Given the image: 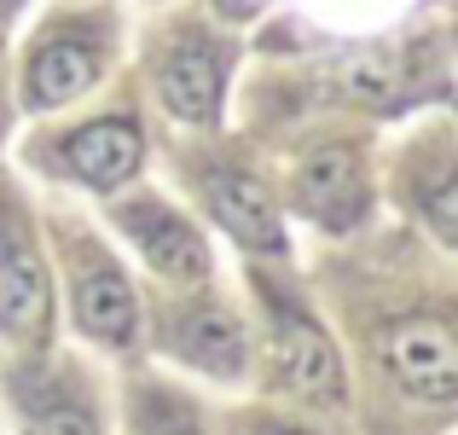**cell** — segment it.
Instances as JSON below:
<instances>
[{
	"mask_svg": "<svg viewBox=\"0 0 458 435\" xmlns=\"http://www.w3.org/2000/svg\"><path fill=\"white\" fill-rule=\"evenodd\" d=\"M383 360H389V371L401 378V389L418 395V401L447 406L458 395V354H453L447 320H401V325H389Z\"/></svg>",
	"mask_w": 458,
	"mask_h": 435,
	"instance_id": "obj_1",
	"label": "cell"
},
{
	"mask_svg": "<svg viewBox=\"0 0 458 435\" xmlns=\"http://www.w3.org/2000/svg\"><path fill=\"white\" fill-rule=\"evenodd\" d=\"M0 331L23 343L47 331V268L18 215H0Z\"/></svg>",
	"mask_w": 458,
	"mask_h": 435,
	"instance_id": "obj_2",
	"label": "cell"
},
{
	"mask_svg": "<svg viewBox=\"0 0 458 435\" xmlns=\"http://www.w3.org/2000/svg\"><path fill=\"white\" fill-rule=\"evenodd\" d=\"M296 192H302V209L313 221H325L331 233H343V226H354L366 215V175H360V157L348 145H331V151L308 157Z\"/></svg>",
	"mask_w": 458,
	"mask_h": 435,
	"instance_id": "obj_3",
	"label": "cell"
},
{
	"mask_svg": "<svg viewBox=\"0 0 458 435\" xmlns=\"http://www.w3.org/2000/svg\"><path fill=\"white\" fill-rule=\"evenodd\" d=\"M279 371L308 401H325V406L343 401V366H336L331 337L313 320H302V313H291V308H284V320H279Z\"/></svg>",
	"mask_w": 458,
	"mask_h": 435,
	"instance_id": "obj_4",
	"label": "cell"
},
{
	"mask_svg": "<svg viewBox=\"0 0 458 435\" xmlns=\"http://www.w3.org/2000/svg\"><path fill=\"white\" fill-rule=\"evenodd\" d=\"M123 226L163 279H203L209 273V250L180 215L157 209V203H134V209H123Z\"/></svg>",
	"mask_w": 458,
	"mask_h": 435,
	"instance_id": "obj_5",
	"label": "cell"
},
{
	"mask_svg": "<svg viewBox=\"0 0 458 435\" xmlns=\"http://www.w3.org/2000/svg\"><path fill=\"white\" fill-rule=\"evenodd\" d=\"M76 325L99 343H128L134 337V290L99 250H88L76 268Z\"/></svg>",
	"mask_w": 458,
	"mask_h": 435,
	"instance_id": "obj_6",
	"label": "cell"
},
{
	"mask_svg": "<svg viewBox=\"0 0 458 435\" xmlns=\"http://www.w3.org/2000/svg\"><path fill=\"white\" fill-rule=\"evenodd\" d=\"M203 198H209L215 221H221L233 238H244L250 250H284L279 209H273V198H267L261 180H250V175H209Z\"/></svg>",
	"mask_w": 458,
	"mask_h": 435,
	"instance_id": "obj_7",
	"label": "cell"
},
{
	"mask_svg": "<svg viewBox=\"0 0 458 435\" xmlns=\"http://www.w3.org/2000/svg\"><path fill=\"white\" fill-rule=\"evenodd\" d=\"M64 163L76 168V180L88 186H123L140 168V128L123 123V116H105V123H88L64 140Z\"/></svg>",
	"mask_w": 458,
	"mask_h": 435,
	"instance_id": "obj_8",
	"label": "cell"
},
{
	"mask_svg": "<svg viewBox=\"0 0 458 435\" xmlns=\"http://www.w3.org/2000/svg\"><path fill=\"white\" fill-rule=\"evenodd\" d=\"M174 348L191 366L215 371V378H238L244 371V325L221 308V302H198L174 320Z\"/></svg>",
	"mask_w": 458,
	"mask_h": 435,
	"instance_id": "obj_9",
	"label": "cell"
},
{
	"mask_svg": "<svg viewBox=\"0 0 458 435\" xmlns=\"http://www.w3.org/2000/svg\"><path fill=\"white\" fill-rule=\"evenodd\" d=\"M157 88H163V105L180 123H215V111H221V64H215V53L198 47V41L174 47V53L163 58Z\"/></svg>",
	"mask_w": 458,
	"mask_h": 435,
	"instance_id": "obj_10",
	"label": "cell"
},
{
	"mask_svg": "<svg viewBox=\"0 0 458 435\" xmlns=\"http://www.w3.org/2000/svg\"><path fill=\"white\" fill-rule=\"evenodd\" d=\"M99 76V58L88 53L81 41H53L30 58V105L35 111H53V105L76 99L88 81Z\"/></svg>",
	"mask_w": 458,
	"mask_h": 435,
	"instance_id": "obj_11",
	"label": "cell"
},
{
	"mask_svg": "<svg viewBox=\"0 0 458 435\" xmlns=\"http://www.w3.org/2000/svg\"><path fill=\"white\" fill-rule=\"evenodd\" d=\"M30 430H35V435H99V430H93V418L81 413V406H70V401L41 406V413L30 418Z\"/></svg>",
	"mask_w": 458,
	"mask_h": 435,
	"instance_id": "obj_12",
	"label": "cell"
},
{
	"mask_svg": "<svg viewBox=\"0 0 458 435\" xmlns=\"http://www.w3.org/2000/svg\"><path fill=\"white\" fill-rule=\"evenodd\" d=\"M424 209H429V221H436V233H441V238H453V233H458V221H453V215H458V192H453V180H441V186L429 192Z\"/></svg>",
	"mask_w": 458,
	"mask_h": 435,
	"instance_id": "obj_13",
	"label": "cell"
},
{
	"mask_svg": "<svg viewBox=\"0 0 458 435\" xmlns=\"http://www.w3.org/2000/svg\"><path fill=\"white\" fill-rule=\"evenodd\" d=\"M146 435H203V430L191 424L186 413H174V406H157V413L146 418Z\"/></svg>",
	"mask_w": 458,
	"mask_h": 435,
	"instance_id": "obj_14",
	"label": "cell"
},
{
	"mask_svg": "<svg viewBox=\"0 0 458 435\" xmlns=\"http://www.w3.org/2000/svg\"><path fill=\"white\" fill-rule=\"evenodd\" d=\"M215 6H221L226 18H256V12H261V0H215Z\"/></svg>",
	"mask_w": 458,
	"mask_h": 435,
	"instance_id": "obj_15",
	"label": "cell"
},
{
	"mask_svg": "<svg viewBox=\"0 0 458 435\" xmlns=\"http://www.w3.org/2000/svg\"><path fill=\"white\" fill-rule=\"evenodd\" d=\"M6 12H12V0H0V30H6Z\"/></svg>",
	"mask_w": 458,
	"mask_h": 435,
	"instance_id": "obj_16",
	"label": "cell"
},
{
	"mask_svg": "<svg viewBox=\"0 0 458 435\" xmlns=\"http://www.w3.org/2000/svg\"><path fill=\"white\" fill-rule=\"evenodd\" d=\"M279 435H302V430H279Z\"/></svg>",
	"mask_w": 458,
	"mask_h": 435,
	"instance_id": "obj_17",
	"label": "cell"
}]
</instances>
